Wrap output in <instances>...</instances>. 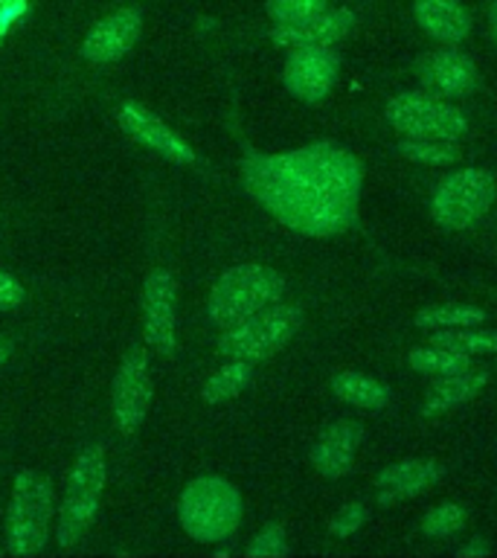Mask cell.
Returning a JSON list of instances; mask_svg holds the SVG:
<instances>
[{"label":"cell","mask_w":497,"mask_h":558,"mask_svg":"<svg viewBox=\"0 0 497 558\" xmlns=\"http://www.w3.org/2000/svg\"><path fill=\"white\" fill-rule=\"evenodd\" d=\"M242 186L279 225L329 239L355 225L364 169L347 148L312 143L279 155L251 151L242 160Z\"/></svg>","instance_id":"1"},{"label":"cell","mask_w":497,"mask_h":558,"mask_svg":"<svg viewBox=\"0 0 497 558\" xmlns=\"http://www.w3.org/2000/svg\"><path fill=\"white\" fill-rule=\"evenodd\" d=\"M286 294V277L268 265H235L225 270L209 291L207 314L218 329L247 320L262 308L279 303Z\"/></svg>","instance_id":"2"},{"label":"cell","mask_w":497,"mask_h":558,"mask_svg":"<svg viewBox=\"0 0 497 558\" xmlns=\"http://www.w3.org/2000/svg\"><path fill=\"white\" fill-rule=\"evenodd\" d=\"M242 495L225 477H195L181 495L183 532L198 544H216L230 538L242 523Z\"/></svg>","instance_id":"3"},{"label":"cell","mask_w":497,"mask_h":558,"mask_svg":"<svg viewBox=\"0 0 497 558\" xmlns=\"http://www.w3.org/2000/svg\"><path fill=\"white\" fill-rule=\"evenodd\" d=\"M303 326V308L294 303L268 305L247 320L227 326L218 338V352L235 361H265L277 355L288 340L294 338L296 329Z\"/></svg>","instance_id":"4"},{"label":"cell","mask_w":497,"mask_h":558,"mask_svg":"<svg viewBox=\"0 0 497 558\" xmlns=\"http://www.w3.org/2000/svg\"><path fill=\"white\" fill-rule=\"evenodd\" d=\"M105 488V448L102 442L87 445L85 451L78 453L73 469L64 483V500L59 509V530L56 538L64 549L73 547L94 523L99 504H102Z\"/></svg>","instance_id":"5"},{"label":"cell","mask_w":497,"mask_h":558,"mask_svg":"<svg viewBox=\"0 0 497 558\" xmlns=\"http://www.w3.org/2000/svg\"><path fill=\"white\" fill-rule=\"evenodd\" d=\"M52 514V486L41 471L21 469L7 512V541L12 556H35L47 544Z\"/></svg>","instance_id":"6"},{"label":"cell","mask_w":497,"mask_h":558,"mask_svg":"<svg viewBox=\"0 0 497 558\" xmlns=\"http://www.w3.org/2000/svg\"><path fill=\"white\" fill-rule=\"evenodd\" d=\"M497 181L488 169H457L436 183L431 195V218L448 230H465L486 216L495 204Z\"/></svg>","instance_id":"7"},{"label":"cell","mask_w":497,"mask_h":558,"mask_svg":"<svg viewBox=\"0 0 497 558\" xmlns=\"http://www.w3.org/2000/svg\"><path fill=\"white\" fill-rule=\"evenodd\" d=\"M384 120L401 137L460 140L469 131V120L460 108L434 94H396L384 105Z\"/></svg>","instance_id":"8"},{"label":"cell","mask_w":497,"mask_h":558,"mask_svg":"<svg viewBox=\"0 0 497 558\" xmlns=\"http://www.w3.org/2000/svg\"><path fill=\"white\" fill-rule=\"evenodd\" d=\"M340 76V52L331 47H296L288 52L282 82L300 102L317 105L331 94Z\"/></svg>","instance_id":"9"},{"label":"cell","mask_w":497,"mask_h":558,"mask_svg":"<svg viewBox=\"0 0 497 558\" xmlns=\"http://www.w3.org/2000/svg\"><path fill=\"white\" fill-rule=\"evenodd\" d=\"M148 404H151V373H148V355L143 349H131L122 357L120 369L113 375L111 387V413L113 425L122 434H134L146 422Z\"/></svg>","instance_id":"10"},{"label":"cell","mask_w":497,"mask_h":558,"mask_svg":"<svg viewBox=\"0 0 497 558\" xmlns=\"http://www.w3.org/2000/svg\"><path fill=\"white\" fill-rule=\"evenodd\" d=\"M178 282L172 270L157 268L146 277L143 286V329H146L148 347L160 355H174L178 347Z\"/></svg>","instance_id":"11"},{"label":"cell","mask_w":497,"mask_h":558,"mask_svg":"<svg viewBox=\"0 0 497 558\" xmlns=\"http://www.w3.org/2000/svg\"><path fill=\"white\" fill-rule=\"evenodd\" d=\"M117 122L125 134H131L134 140H140L143 146H148L157 155H163L166 160H172L178 166H195L198 157L192 151V146L178 134L174 129H169L157 113H151L148 108H143L140 102H122L117 108Z\"/></svg>","instance_id":"12"},{"label":"cell","mask_w":497,"mask_h":558,"mask_svg":"<svg viewBox=\"0 0 497 558\" xmlns=\"http://www.w3.org/2000/svg\"><path fill=\"white\" fill-rule=\"evenodd\" d=\"M416 76L427 94L434 96H469L480 85L477 64L462 50L445 47L431 50L416 61Z\"/></svg>","instance_id":"13"},{"label":"cell","mask_w":497,"mask_h":558,"mask_svg":"<svg viewBox=\"0 0 497 558\" xmlns=\"http://www.w3.org/2000/svg\"><path fill=\"white\" fill-rule=\"evenodd\" d=\"M357 24V15L352 9H323L317 15L296 21V24H277L268 33V38L277 47L296 50V47H335L347 38Z\"/></svg>","instance_id":"14"},{"label":"cell","mask_w":497,"mask_h":558,"mask_svg":"<svg viewBox=\"0 0 497 558\" xmlns=\"http://www.w3.org/2000/svg\"><path fill=\"white\" fill-rule=\"evenodd\" d=\"M140 29H143V12L134 7L117 9L113 15L102 17L99 24L87 33L82 44V56L94 64H111L120 61L125 52L137 44Z\"/></svg>","instance_id":"15"},{"label":"cell","mask_w":497,"mask_h":558,"mask_svg":"<svg viewBox=\"0 0 497 558\" xmlns=\"http://www.w3.org/2000/svg\"><path fill=\"white\" fill-rule=\"evenodd\" d=\"M364 442V427L352 418H338L331 422L317 442L312 445V465L314 471L326 480L347 477L355 465V453Z\"/></svg>","instance_id":"16"},{"label":"cell","mask_w":497,"mask_h":558,"mask_svg":"<svg viewBox=\"0 0 497 558\" xmlns=\"http://www.w3.org/2000/svg\"><path fill=\"white\" fill-rule=\"evenodd\" d=\"M445 469L434 460H401L392 462L375 477V500L381 506H392L408 497H416L434 488L443 480Z\"/></svg>","instance_id":"17"},{"label":"cell","mask_w":497,"mask_h":558,"mask_svg":"<svg viewBox=\"0 0 497 558\" xmlns=\"http://www.w3.org/2000/svg\"><path fill=\"white\" fill-rule=\"evenodd\" d=\"M413 17L434 41L457 47L471 35V15L460 0H413Z\"/></svg>","instance_id":"18"},{"label":"cell","mask_w":497,"mask_h":558,"mask_svg":"<svg viewBox=\"0 0 497 558\" xmlns=\"http://www.w3.org/2000/svg\"><path fill=\"white\" fill-rule=\"evenodd\" d=\"M492 381V369L486 366H469L462 373L443 375L436 378V384H431V390L425 392V404H422V413L425 416H436V413H448V410L460 408V404H469L474 396L486 390V384Z\"/></svg>","instance_id":"19"},{"label":"cell","mask_w":497,"mask_h":558,"mask_svg":"<svg viewBox=\"0 0 497 558\" xmlns=\"http://www.w3.org/2000/svg\"><path fill=\"white\" fill-rule=\"evenodd\" d=\"M331 392L340 401H347V404L361 410H381L392 399L387 384H381L373 375L355 373V369H343V373L331 375Z\"/></svg>","instance_id":"20"},{"label":"cell","mask_w":497,"mask_h":558,"mask_svg":"<svg viewBox=\"0 0 497 558\" xmlns=\"http://www.w3.org/2000/svg\"><path fill=\"white\" fill-rule=\"evenodd\" d=\"M488 314L477 305L465 303H445L431 305L416 314V326L422 331H443V329H460V326H483Z\"/></svg>","instance_id":"21"},{"label":"cell","mask_w":497,"mask_h":558,"mask_svg":"<svg viewBox=\"0 0 497 558\" xmlns=\"http://www.w3.org/2000/svg\"><path fill=\"white\" fill-rule=\"evenodd\" d=\"M408 361L416 373L427 375V378H443V375L462 373V369H469L471 366V357L460 355V352H453V349L439 347L434 340H427L422 347L410 349Z\"/></svg>","instance_id":"22"},{"label":"cell","mask_w":497,"mask_h":558,"mask_svg":"<svg viewBox=\"0 0 497 558\" xmlns=\"http://www.w3.org/2000/svg\"><path fill=\"white\" fill-rule=\"evenodd\" d=\"M434 343L453 349L465 357L495 355L497 352V329H477V326H460V329H443L431 335Z\"/></svg>","instance_id":"23"},{"label":"cell","mask_w":497,"mask_h":558,"mask_svg":"<svg viewBox=\"0 0 497 558\" xmlns=\"http://www.w3.org/2000/svg\"><path fill=\"white\" fill-rule=\"evenodd\" d=\"M253 381V364L251 361H235L230 357V364L221 366L216 375H209V381L204 384V401L216 404V401L235 399L239 392Z\"/></svg>","instance_id":"24"},{"label":"cell","mask_w":497,"mask_h":558,"mask_svg":"<svg viewBox=\"0 0 497 558\" xmlns=\"http://www.w3.org/2000/svg\"><path fill=\"white\" fill-rule=\"evenodd\" d=\"M399 151L419 166H448L460 160L457 140H434V137H404Z\"/></svg>","instance_id":"25"},{"label":"cell","mask_w":497,"mask_h":558,"mask_svg":"<svg viewBox=\"0 0 497 558\" xmlns=\"http://www.w3.org/2000/svg\"><path fill=\"white\" fill-rule=\"evenodd\" d=\"M465 526V509L460 504H439L422 518V532L427 538H451Z\"/></svg>","instance_id":"26"},{"label":"cell","mask_w":497,"mask_h":558,"mask_svg":"<svg viewBox=\"0 0 497 558\" xmlns=\"http://www.w3.org/2000/svg\"><path fill=\"white\" fill-rule=\"evenodd\" d=\"M329 3L331 0H265V9L274 17V24H296L329 9Z\"/></svg>","instance_id":"27"},{"label":"cell","mask_w":497,"mask_h":558,"mask_svg":"<svg viewBox=\"0 0 497 558\" xmlns=\"http://www.w3.org/2000/svg\"><path fill=\"white\" fill-rule=\"evenodd\" d=\"M366 518H369V509H366V504L340 506L338 512L331 514L329 532L335 535V538H349V535H355V532L364 526Z\"/></svg>","instance_id":"28"},{"label":"cell","mask_w":497,"mask_h":558,"mask_svg":"<svg viewBox=\"0 0 497 558\" xmlns=\"http://www.w3.org/2000/svg\"><path fill=\"white\" fill-rule=\"evenodd\" d=\"M291 547L286 541V530L279 523H268L265 530L253 538V544L247 547V556H288Z\"/></svg>","instance_id":"29"},{"label":"cell","mask_w":497,"mask_h":558,"mask_svg":"<svg viewBox=\"0 0 497 558\" xmlns=\"http://www.w3.org/2000/svg\"><path fill=\"white\" fill-rule=\"evenodd\" d=\"M24 286L9 270L0 268V312H15L24 305Z\"/></svg>","instance_id":"30"},{"label":"cell","mask_w":497,"mask_h":558,"mask_svg":"<svg viewBox=\"0 0 497 558\" xmlns=\"http://www.w3.org/2000/svg\"><path fill=\"white\" fill-rule=\"evenodd\" d=\"M460 556H488V544H483V541H474V544H469V547L460 549Z\"/></svg>","instance_id":"31"},{"label":"cell","mask_w":497,"mask_h":558,"mask_svg":"<svg viewBox=\"0 0 497 558\" xmlns=\"http://www.w3.org/2000/svg\"><path fill=\"white\" fill-rule=\"evenodd\" d=\"M488 26H492V38H495L497 44V0L492 3V9H488Z\"/></svg>","instance_id":"32"},{"label":"cell","mask_w":497,"mask_h":558,"mask_svg":"<svg viewBox=\"0 0 497 558\" xmlns=\"http://www.w3.org/2000/svg\"><path fill=\"white\" fill-rule=\"evenodd\" d=\"M9 355H12V343L7 338H0V364H7Z\"/></svg>","instance_id":"33"}]
</instances>
